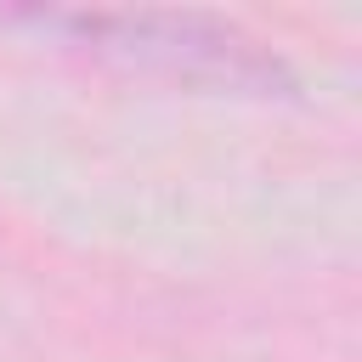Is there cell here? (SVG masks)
Listing matches in <instances>:
<instances>
[{
	"label": "cell",
	"instance_id": "6da1fadb",
	"mask_svg": "<svg viewBox=\"0 0 362 362\" xmlns=\"http://www.w3.org/2000/svg\"><path fill=\"white\" fill-rule=\"evenodd\" d=\"M28 23L62 28L113 62H130L181 85H204V90L283 96L294 85L277 51H266L255 34L209 11H28Z\"/></svg>",
	"mask_w": 362,
	"mask_h": 362
}]
</instances>
